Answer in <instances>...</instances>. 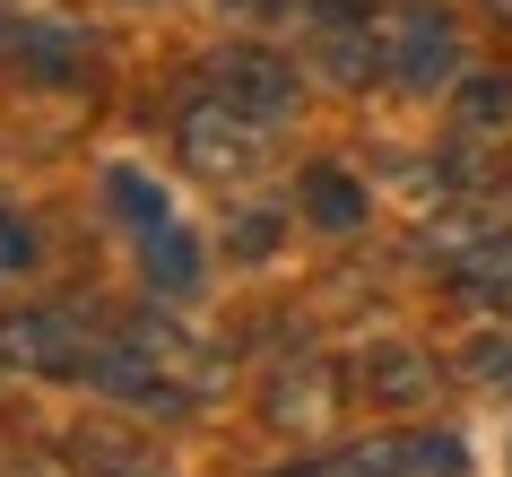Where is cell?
Segmentation results:
<instances>
[{"instance_id": "cell-10", "label": "cell", "mask_w": 512, "mask_h": 477, "mask_svg": "<svg viewBox=\"0 0 512 477\" xmlns=\"http://www.w3.org/2000/svg\"><path fill=\"white\" fill-rule=\"evenodd\" d=\"M356 373H365V391H374V399H417V391L434 382V365L417 356V347H400V339L365 347V356H356Z\"/></svg>"}, {"instance_id": "cell-11", "label": "cell", "mask_w": 512, "mask_h": 477, "mask_svg": "<svg viewBox=\"0 0 512 477\" xmlns=\"http://www.w3.org/2000/svg\"><path fill=\"white\" fill-rule=\"evenodd\" d=\"M452 131L460 139H504L512 131V79H460Z\"/></svg>"}, {"instance_id": "cell-6", "label": "cell", "mask_w": 512, "mask_h": 477, "mask_svg": "<svg viewBox=\"0 0 512 477\" xmlns=\"http://www.w3.org/2000/svg\"><path fill=\"white\" fill-rule=\"evenodd\" d=\"M313 61H322L330 79H365V70H382V44H374V27L356 18V9H339V0H322L313 9Z\"/></svg>"}, {"instance_id": "cell-20", "label": "cell", "mask_w": 512, "mask_h": 477, "mask_svg": "<svg viewBox=\"0 0 512 477\" xmlns=\"http://www.w3.org/2000/svg\"><path fill=\"white\" fill-rule=\"evenodd\" d=\"M278 477H313V469H278Z\"/></svg>"}, {"instance_id": "cell-1", "label": "cell", "mask_w": 512, "mask_h": 477, "mask_svg": "<svg viewBox=\"0 0 512 477\" xmlns=\"http://www.w3.org/2000/svg\"><path fill=\"white\" fill-rule=\"evenodd\" d=\"M374 44H382V79L408 87V96H434V87L460 79V35L434 0H391L374 18Z\"/></svg>"}, {"instance_id": "cell-17", "label": "cell", "mask_w": 512, "mask_h": 477, "mask_svg": "<svg viewBox=\"0 0 512 477\" xmlns=\"http://www.w3.org/2000/svg\"><path fill=\"white\" fill-rule=\"evenodd\" d=\"M0 477H61V469H53V460H9Z\"/></svg>"}, {"instance_id": "cell-14", "label": "cell", "mask_w": 512, "mask_h": 477, "mask_svg": "<svg viewBox=\"0 0 512 477\" xmlns=\"http://www.w3.org/2000/svg\"><path fill=\"white\" fill-rule=\"evenodd\" d=\"M226 243H235L243 261H270V252H278V217H270V209H252V217H235V235H226Z\"/></svg>"}, {"instance_id": "cell-3", "label": "cell", "mask_w": 512, "mask_h": 477, "mask_svg": "<svg viewBox=\"0 0 512 477\" xmlns=\"http://www.w3.org/2000/svg\"><path fill=\"white\" fill-rule=\"evenodd\" d=\"M209 79H217V96H226L243 122H261V131L296 113V70H287L278 53H261V44H235V53H217V61H209Z\"/></svg>"}, {"instance_id": "cell-5", "label": "cell", "mask_w": 512, "mask_h": 477, "mask_svg": "<svg viewBox=\"0 0 512 477\" xmlns=\"http://www.w3.org/2000/svg\"><path fill=\"white\" fill-rule=\"evenodd\" d=\"M87 382H96L105 399H122V408H183V382H174V373H165V365H157V356H148L139 339L105 347V356L87 365Z\"/></svg>"}, {"instance_id": "cell-19", "label": "cell", "mask_w": 512, "mask_h": 477, "mask_svg": "<svg viewBox=\"0 0 512 477\" xmlns=\"http://www.w3.org/2000/svg\"><path fill=\"white\" fill-rule=\"evenodd\" d=\"M486 18H495V27H504V35H512V0H486Z\"/></svg>"}, {"instance_id": "cell-9", "label": "cell", "mask_w": 512, "mask_h": 477, "mask_svg": "<svg viewBox=\"0 0 512 477\" xmlns=\"http://www.w3.org/2000/svg\"><path fill=\"white\" fill-rule=\"evenodd\" d=\"M304 217H313L322 235H356V226H365V183H348L339 165L304 174Z\"/></svg>"}, {"instance_id": "cell-8", "label": "cell", "mask_w": 512, "mask_h": 477, "mask_svg": "<svg viewBox=\"0 0 512 477\" xmlns=\"http://www.w3.org/2000/svg\"><path fill=\"white\" fill-rule=\"evenodd\" d=\"M139 269H148L157 295H191L200 287V243L183 226H157V235H139Z\"/></svg>"}, {"instance_id": "cell-16", "label": "cell", "mask_w": 512, "mask_h": 477, "mask_svg": "<svg viewBox=\"0 0 512 477\" xmlns=\"http://www.w3.org/2000/svg\"><path fill=\"white\" fill-rule=\"evenodd\" d=\"M469 373H486V382H495V373H504V382H512V347L478 339V347H469Z\"/></svg>"}, {"instance_id": "cell-13", "label": "cell", "mask_w": 512, "mask_h": 477, "mask_svg": "<svg viewBox=\"0 0 512 477\" xmlns=\"http://www.w3.org/2000/svg\"><path fill=\"white\" fill-rule=\"evenodd\" d=\"M330 477H417V469H408L400 443H348L339 460H330Z\"/></svg>"}, {"instance_id": "cell-15", "label": "cell", "mask_w": 512, "mask_h": 477, "mask_svg": "<svg viewBox=\"0 0 512 477\" xmlns=\"http://www.w3.org/2000/svg\"><path fill=\"white\" fill-rule=\"evenodd\" d=\"M408 469L417 477H460V443L452 434H426V443H408Z\"/></svg>"}, {"instance_id": "cell-18", "label": "cell", "mask_w": 512, "mask_h": 477, "mask_svg": "<svg viewBox=\"0 0 512 477\" xmlns=\"http://www.w3.org/2000/svg\"><path fill=\"white\" fill-rule=\"evenodd\" d=\"M217 9H235V18H261V9H278V0H217Z\"/></svg>"}, {"instance_id": "cell-2", "label": "cell", "mask_w": 512, "mask_h": 477, "mask_svg": "<svg viewBox=\"0 0 512 477\" xmlns=\"http://www.w3.org/2000/svg\"><path fill=\"white\" fill-rule=\"evenodd\" d=\"M174 139H183V165H191V174H209V183H252L261 157H270L261 122H243L226 96H191V105L174 113Z\"/></svg>"}, {"instance_id": "cell-4", "label": "cell", "mask_w": 512, "mask_h": 477, "mask_svg": "<svg viewBox=\"0 0 512 477\" xmlns=\"http://www.w3.org/2000/svg\"><path fill=\"white\" fill-rule=\"evenodd\" d=\"M0 356H18L27 373H87V339H79V321L61 313V304L18 313L9 330H0Z\"/></svg>"}, {"instance_id": "cell-12", "label": "cell", "mask_w": 512, "mask_h": 477, "mask_svg": "<svg viewBox=\"0 0 512 477\" xmlns=\"http://www.w3.org/2000/svg\"><path fill=\"white\" fill-rule=\"evenodd\" d=\"M105 209L122 217V226H139V235H157V226H174L165 217V191L139 174V165H105Z\"/></svg>"}, {"instance_id": "cell-7", "label": "cell", "mask_w": 512, "mask_h": 477, "mask_svg": "<svg viewBox=\"0 0 512 477\" xmlns=\"http://www.w3.org/2000/svg\"><path fill=\"white\" fill-rule=\"evenodd\" d=\"M18 70L27 79H44V87H70V79H87V35H70V27H18Z\"/></svg>"}]
</instances>
